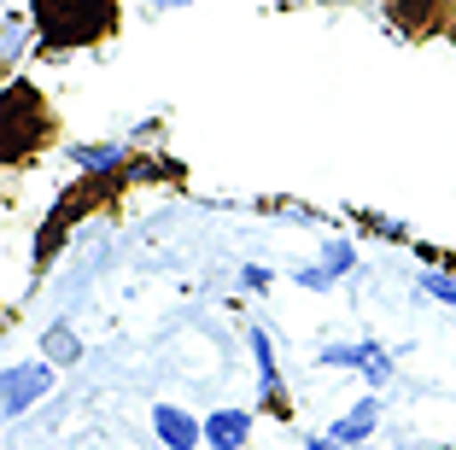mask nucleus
Masks as SVG:
<instances>
[{
  "instance_id": "nucleus-1",
  "label": "nucleus",
  "mask_w": 456,
  "mask_h": 450,
  "mask_svg": "<svg viewBox=\"0 0 456 450\" xmlns=\"http://www.w3.org/2000/svg\"><path fill=\"white\" fill-rule=\"evenodd\" d=\"M47 53H70L118 29V0H36L29 6Z\"/></svg>"
},
{
  "instance_id": "nucleus-2",
  "label": "nucleus",
  "mask_w": 456,
  "mask_h": 450,
  "mask_svg": "<svg viewBox=\"0 0 456 450\" xmlns=\"http://www.w3.org/2000/svg\"><path fill=\"white\" fill-rule=\"evenodd\" d=\"M47 135V118H41V100L29 82H12L6 88V159H24L29 146H41Z\"/></svg>"
},
{
  "instance_id": "nucleus-3",
  "label": "nucleus",
  "mask_w": 456,
  "mask_h": 450,
  "mask_svg": "<svg viewBox=\"0 0 456 450\" xmlns=\"http://www.w3.org/2000/svg\"><path fill=\"white\" fill-rule=\"evenodd\" d=\"M47 392H53V363H47V357L18 363V369H6V386H0V410H6V421H18V415H29Z\"/></svg>"
},
{
  "instance_id": "nucleus-4",
  "label": "nucleus",
  "mask_w": 456,
  "mask_h": 450,
  "mask_svg": "<svg viewBox=\"0 0 456 450\" xmlns=\"http://www.w3.org/2000/svg\"><path fill=\"white\" fill-rule=\"evenodd\" d=\"M152 433H159L164 450H200L205 421H193V415L175 410V404H152Z\"/></svg>"
},
{
  "instance_id": "nucleus-5",
  "label": "nucleus",
  "mask_w": 456,
  "mask_h": 450,
  "mask_svg": "<svg viewBox=\"0 0 456 450\" xmlns=\"http://www.w3.org/2000/svg\"><path fill=\"white\" fill-rule=\"evenodd\" d=\"M375 421H380V392H369V397H357V404L346 410V421H334V438L346 450H362L369 433H375Z\"/></svg>"
},
{
  "instance_id": "nucleus-6",
  "label": "nucleus",
  "mask_w": 456,
  "mask_h": 450,
  "mask_svg": "<svg viewBox=\"0 0 456 450\" xmlns=\"http://www.w3.org/2000/svg\"><path fill=\"white\" fill-rule=\"evenodd\" d=\"M246 438H252V415H246V410L205 415V445H211V450H246Z\"/></svg>"
},
{
  "instance_id": "nucleus-7",
  "label": "nucleus",
  "mask_w": 456,
  "mask_h": 450,
  "mask_svg": "<svg viewBox=\"0 0 456 450\" xmlns=\"http://www.w3.org/2000/svg\"><path fill=\"white\" fill-rule=\"evenodd\" d=\"M246 345H252L257 357V386H264V404L269 410H281V369H275V345H269L264 328H246Z\"/></svg>"
},
{
  "instance_id": "nucleus-8",
  "label": "nucleus",
  "mask_w": 456,
  "mask_h": 450,
  "mask_svg": "<svg viewBox=\"0 0 456 450\" xmlns=\"http://www.w3.org/2000/svg\"><path fill=\"white\" fill-rule=\"evenodd\" d=\"M65 159L77 164V170L106 176V170H118V164L129 159V146H123V141H106V146H100V141H70V146H65Z\"/></svg>"
},
{
  "instance_id": "nucleus-9",
  "label": "nucleus",
  "mask_w": 456,
  "mask_h": 450,
  "mask_svg": "<svg viewBox=\"0 0 456 450\" xmlns=\"http://www.w3.org/2000/svg\"><path fill=\"white\" fill-rule=\"evenodd\" d=\"M29 24H36V18H24V12H6V18H0V65H6V70L29 53Z\"/></svg>"
},
{
  "instance_id": "nucleus-10",
  "label": "nucleus",
  "mask_w": 456,
  "mask_h": 450,
  "mask_svg": "<svg viewBox=\"0 0 456 450\" xmlns=\"http://www.w3.org/2000/svg\"><path fill=\"white\" fill-rule=\"evenodd\" d=\"M380 357V340H362V345H328L322 351V369H362V363Z\"/></svg>"
},
{
  "instance_id": "nucleus-11",
  "label": "nucleus",
  "mask_w": 456,
  "mask_h": 450,
  "mask_svg": "<svg viewBox=\"0 0 456 450\" xmlns=\"http://www.w3.org/2000/svg\"><path fill=\"white\" fill-rule=\"evenodd\" d=\"M41 357H47V363H65V369H70V363L82 357V340L70 328H47V333H41Z\"/></svg>"
},
{
  "instance_id": "nucleus-12",
  "label": "nucleus",
  "mask_w": 456,
  "mask_h": 450,
  "mask_svg": "<svg viewBox=\"0 0 456 450\" xmlns=\"http://www.w3.org/2000/svg\"><path fill=\"white\" fill-rule=\"evenodd\" d=\"M322 264L334 269V281H339V275H346L351 264H357V246H351L346 234H334V240H328V246H322Z\"/></svg>"
},
{
  "instance_id": "nucleus-13",
  "label": "nucleus",
  "mask_w": 456,
  "mask_h": 450,
  "mask_svg": "<svg viewBox=\"0 0 456 450\" xmlns=\"http://www.w3.org/2000/svg\"><path fill=\"white\" fill-rule=\"evenodd\" d=\"M421 292H428V299H444V305H456V275H451V269H428V275H421Z\"/></svg>"
},
{
  "instance_id": "nucleus-14",
  "label": "nucleus",
  "mask_w": 456,
  "mask_h": 450,
  "mask_svg": "<svg viewBox=\"0 0 456 450\" xmlns=\"http://www.w3.org/2000/svg\"><path fill=\"white\" fill-rule=\"evenodd\" d=\"M298 287H305V292H328V287H334V269H328V264H310V269H298Z\"/></svg>"
},
{
  "instance_id": "nucleus-15",
  "label": "nucleus",
  "mask_w": 456,
  "mask_h": 450,
  "mask_svg": "<svg viewBox=\"0 0 456 450\" xmlns=\"http://www.w3.org/2000/svg\"><path fill=\"white\" fill-rule=\"evenodd\" d=\"M362 380L375 386V392H380V386H387V380H392V357H387V351H380V357H375V363H362Z\"/></svg>"
},
{
  "instance_id": "nucleus-16",
  "label": "nucleus",
  "mask_w": 456,
  "mask_h": 450,
  "mask_svg": "<svg viewBox=\"0 0 456 450\" xmlns=\"http://www.w3.org/2000/svg\"><path fill=\"white\" fill-rule=\"evenodd\" d=\"M240 287H246V292H269V269H264V264H246V269H240Z\"/></svg>"
},
{
  "instance_id": "nucleus-17",
  "label": "nucleus",
  "mask_w": 456,
  "mask_h": 450,
  "mask_svg": "<svg viewBox=\"0 0 456 450\" xmlns=\"http://www.w3.org/2000/svg\"><path fill=\"white\" fill-rule=\"evenodd\" d=\"M310 450H346V445H339L334 433H322V438H310Z\"/></svg>"
},
{
  "instance_id": "nucleus-18",
  "label": "nucleus",
  "mask_w": 456,
  "mask_h": 450,
  "mask_svg": "<svg viewBox=\"0 0 456 450\" xmlns=\"http://www.w3.org/2000/svg\"><path fill=\"white\" fill-rule=\"evenodd\" d=\"M152 6H188V0H152Z\"/></svg>"
},
{
  "instance_id": "nucleus-19",
  "label": "nucleus",
  "mask_w": 456,
  "mask_h": 450,
  "mask_svg": "<svg viewBox=\"0 0 456 450\" xmlns=\"http://www.w3.org/2000/svg\"><path fill=\"white\" fill-rule=\"evenodd\" d=\"M322 6H351V0H322Z\"/></svg>"
},
{
  "instance_id": "nucleus-20",
  "label": "nucleus",
  "mask_w": 456,
  "mask_h": 450,
  "mask_svg": "<svg viewBox=\"0 0 456 450\" xmlns=\"http://www.w3.org/2000/svg\"><path fill=\"white\" fill-rule=\"evenodd\" d=\"M362 450H369V445H362Z\"/></svg>"
}]
</instances>
